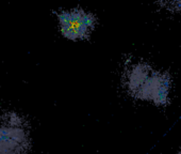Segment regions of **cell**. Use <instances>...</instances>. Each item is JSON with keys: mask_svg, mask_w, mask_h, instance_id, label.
Listing matches in <instances>:
<instances>
[{"mask_svg": "<svg viewBox=\"0 0 181 154\" xmlns=\"http://www.w3.org/2000/svg\"><path fill=\"white\" fill-rule=\"evenodd\" d=\"M57 19L61 34L74 42L90 39L98 21L95 13L82 8L61 10L57 13Z\"/></svg>", "mask_w": 181, "mask_h": 154, "instance_id": "obj_2", "label": "cell"}, {"mask_svg": "<svg viewBox=\"0 0 181 154\" xmlns=\"http://www.w3.org/2000/svg\"><path fill=\"white\" fill-rule=\"evenodd\" d=\"M159 4L161 9L175 14H181V1H163Z\"/></svg>", "mask_w": 181, "mask_h": 154, "instance_id": "obj_3", "label": "cell"}, {"mask_svg": "<svg viewBox=\"0 0 181 154\" xmlns=\"http://www.w3.org/2000/svg\"><path fill=\"white\" fill-rule=\"evenodd\" d=\"M127 94L139 102L165 107L172 102L173 78L167 70L153 66L145 60L130 62L122 75Z\"/></svg>", "mask_w": 181, "mask_h": 154, "instance_id": "obj_1", "label": "cell"}, {"mask_svg": "<svg viewBox=\"0 0 181 154\" xmlns=\"http://www.w3.org/2000/svg\"><path fill=\"white\" fill-rule=\"evenodd\" d=\"M177 154H181V146L179 147V149H178V151H177Z\"/></svg>", "mask_w": 181, "mask_h": 154, "instance_id": "obj_4", "label": "cell"}]
</instances>
